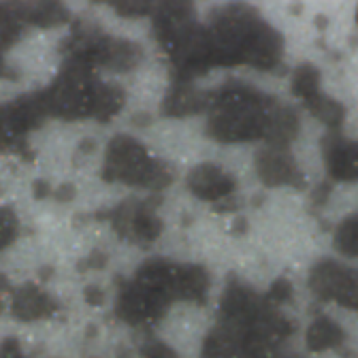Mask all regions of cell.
I'll list each match as a JSON object with an SVG mask.
<instances>
[{"mask_svg": "<svg viewBox=\"0 0 358 358\" xmlns=\"http://www.w3.org/2000/svg\"><path fill=\"white\" fill-rule=\"evenodd\" d=\"M278 101L245 83H227L211 92L207 132L220 143H245L266 137Z\"/></svg>", "mask_w": 358, "mask_h": 358, "instance_id": "obj_1", "label": "cell"}, {"mask_svg": "<svg viewBox=\"0 0 358 358\" xmlns=\"http://www.w3.org/2000/svg\"><path fill=\"white\" fill-rule=\"evenodd\" d=\"M103 177L107 182H122L126 186L145 188L152 192L166 188L173 179L171 169L152 156L141 141L128 134H117L109 141Z\"/></svg>", "mask_w": 358, "mask_h": 358, "instance_id": "obj_2", "label": "cell"}, {"mask_svg": "<svg viewBox=\"0 0 358 358\" xmlns=\"http://www.w3.org/2000/svg\"><path fill=\"white\" fill-rule=\"evenodd\" d=\"M262 20L250 7H227L213 15L207 30L213 66L245 64Z\"/></svg>", "mask_w": 358, "mask_h": 358, "instance_id": "obj_3", "label": "cell"}, {"mask_svg": "<svg viewBox=\"0 0 358 358\" xmlns=\"http://www.w3.org/2000/svg\"><path fill=\"white\" fill-rule=\"evenodd\" d=\"M99 85L101 81L94 77V69L77 62H64L58 77L50 83V87L43 90V99L50 115L60 120L73 122L92 117Z\"/></svg>", "mask_w": 358, "mask_h": 358, "instance_id": "obj_4", "label": "cell"}, {"mask_svg": "<svg viewBox=\"0 0 358 358\" xmlns=\"http://www.w3.org/2000/svg\"><path fill=\"white\" fill-rule=\"evenodd\" d=\"M50 117L43 92H30L0 105V152L20 148L28 134Z\"/></svg>", "mask_w": 358, "mask_h": 358, "instance_id": "obj_5", "label": "cell"}, {"mask_svg": "<svg viewBox=\"0 0 358 358\" xmlns=\"http://www.w3.org/2000/svg\"><path fill=\"white\" fill-rule=\"evenodd\" d=\"M164 52L169 54V58L173 62L177 81H190L192 77L207 73L213 66L207 30L199 22H194L177 38H173L164 48Z\"/></svg>", "mask_w": 358, "mask_h": 358, "instance_id": "obj_6", "label": "cell"}, {"mask_svg": "<svg viewBox=\"0 0 358 358\" xmlns=\"http://www.w3.org/2000/svg\"><path fill=\"white\" fill-rule=\"evenodd\" d=\"M309 286L313 294L324 301H335L348 309H358V271L341 262L322 260L313 264Z\"/></svg>", "mask_w": 358, "mask_h": 358, "instance_id": "obj_7", "label": "cell"}, {"mask_svg": "<svg viewBox=\"0 0 358 358\" xmlns=\"http://www.w3.org/2000/svg\"><path fill=\"white\" fill-rule=\"evenodd\" d=\"M111 224L122 239L148 245L156 241L162 233V220L156 213V203L130 201L120 205L111 213Z\"/></svg>", "mask_w": 358, "mask_h": 358, "instance_id": "obj_8", "label": "cell"}, {"mask_svg": "<svg viewBox=\"0 0 358 358\" xmlns=\"http://www.w3.org/2000/svg\"><path fill=\"white\" fill-rule=\"evenodd\" d=\"M169 299L139 282H126L117 294V316L128 324H148L158 320L169 307Z\"/></svg>", "mask_w": 358, "mask_h": 358, "instance_id": "obj_9", "label": "cell"}, {"mask_svg": "<svg viewBox=\"0 0 358 358\" xmlns=\"http://www.w3.org/2000/svg\"><path fill=\"white\" fill-rule=\"evenodd\" d=\"M268 305L271 303H268L264 296H258L245 284L229 282L227 290H224V294H222V303H220L222 322L243 331L245 327H250L260 316Z\"/></svg>", "mask_w": 358, "mask_h": 358, "instance_id": "obj_10", "label": "cell"}, {"mask_svg": "<svg viewBox=\"0 0 358 358\" xmlns=\"http://www.w3.org/2000/svg\"><path fill=\"white\" fill-rule=\"evenodd\" d=\"M256 171L264 186H303L301 171L284 145H264L256 156Z\"/></svg>", "mask_w": 358, "mask_h": 358, "instance_id": "obj_11", "label": "cell"}, {"mask_svg": "<svg viewBox=\"0 0 358 358\" xmlns=\"http://www.w3.org/2000/svg\"><path fill=\"white\" fill-rule=\"evenodd\" d=\"M188 188L203 201H222L235 192V179L213 162H203L188 173Z\"/></svg>", "mask_w": 358, "mask_h": 358, "instance_id": "obj_12", "label": "cell"}, {"mask_svg": "<svg viewBox=\"0 0 358 358\" xmlns=\"http://www.w3.org/2000/svg\"><path fill=\"white\" fill-rule=\"evenodd\" d=\"M327 171L337 182H358V141H348L337 132L324 139Z\"/></svg>", "mask_w": 358, "mask_h": 358, "instance_id": "obj_13", "label": "cell"}, {"mask_svg": "<svg viewBox=\"0 0 358 358\" xmlns=\"http://www.w3.org/2000/svg\"><path fill=\"white\" fill-rule=\"evenodd\" d=\"M58 301L36 284H24L11 294V311L13 316L26 322L52 318L58 311Z\"/></svg>", "mask_w": 358, "mask_h": 358, "instance_id": "obj_14", "label": "cell"}, {"mask_svg": "<svg viewBox=\"0 0 358 358\" xmlns=\"http://www.w3.org/2000/svg\"><path fill=\"white\" fill-rule=\"evenodd\" d=\"M196 22L190 3H160L154 9V34L162 50Z\"/></svg>", "mask_w": 358, "mask_h": 358, "instance_id": "obj_15", "label": "cell"}, {"mask_svg": "<svg viewBox=\"0 0 358 358\" xmlns=\"http://www.w3.org/2000/svg\"><path fill=\"white\" fill-rule=\"evenodd\" d=\"M211 94L194 87L190 81H175L162 101V111L173 117H184L209 109Z\"/></svg>", "mask_w": 358, "mask_h": 358, "instance_id": "obj_16", "label": "cell"}, {"mask_svg": "<svg viewBox=\"0 0 358 358\" xmlns=\"http://www.w3.org/2000/svg\"><path fill=\"white\" fill-rule=\"evenodd\" d=\"M282 54H284L282 34L275 28L268 26L266 22H262L254 41H252V48H250L245 64H250L258 71H271L280 64Z\"/></svg>", "mask_w": 358, "mask_h": 358, "instance_id": "obj_17", "label": "cell"}, {"mask_svg": "<svg viewBox=\"0 0 358 358\" xmlns=\"http://www.w3.org/2000/svg\"><path fill=\"white\" fill-rule=\"evenodd\" d=\"M179 264L156 258L141 264V268L134 275V282L143 284L145 288L166 296L169 301H175V280H177Z\"/></svg>", "mask_w": 358, "mask_h": 358, "instance_id": "obj_18", "label": "cell"}, {"mask_svg": "<svg viewBox=\"0 0 358 358\" xmlns=\"http://www.w3.org/2000/svg\"><path fill=\"white\" fill-rule=\"evenodd\" d=\"M22 26L52 28L69 22V9L60 3H9Z\"/></svg>", "mask_w": 358, "mask_h": 358, "instance_id": "obj_19", "label": "cell"}, {"mask_svg": "<svg viewBox=\"0 0 358 358\" xmlns=\"http://www.w3.org/2000/svg\"><path fill=\"white\" fill-rule=\"evenodd\" d=\"M203 354L205 358H245L241 331L222 322L209 333Z\"/></svg>", "mask_w": 358, "mask_h": 358, "instance_id": "obj_20", "label": "cell"}, {"mask_svg": "<svg viewBox=\"0 0 358 358\" xmlns=\"http://www.w3.org/2000/svg\"><path fill=\"white\" fill-rule=\"evenodd\" d=\"M209 292V275L199 264H179L175 280V299L179 301H205Z\"/></svg>", "mask_w": 358, "mask_h": 358, "instance_id": "obj_21", "label": "cell"}, {"mask_svg": "<svg viewBox=\"0 0 358 358\" xmlns=\"http://www.w3.org/2000/svg\"><path fill=\"white\" fill-rule=\"evenodd\" d=\"M139 62H141V48L134 41L113 38V36L107 38L101 66L115 71V73H126V71H132Z\"/></svg>", "mask_w": 358, "mask_h": 358, "instance_id": "obj_22", "label": "cell"}, {"mask_svg": "<svg viewBox=\"0 0 358 358\" xmlns=\"http://www.w3.org/2000/svg\"><path fill=\"white\" fill-rule=\"evenodd\" d=\"M299 115L294 113V109L284 107V105H275L271 120H268V128H266V145H284L288 148V143L299 134Z\"/></svg>", "mask_w": 358, "mask_h": 358, "instance_id": "obj_23", "label": "cell"}, {"mask_svg": "<svg viewBox=\"0 0 358 358\" xmlns=\"http://www.w3.org/2000/svg\"><path fill=\"white\" fill-rule=\"evenodd\" d=\"M126 103L124 96V90L115 83H103L99 85V92H96V101H94V111L92 117L99 122H109L111 117H115L122 107Z\"/></svg>", "mask_w": 358, "mask_h": 358, "instance_id": "obj_24", "label": "cell"}, {"mask_svg": "<svg viewBox=\"0 0 358 358\" xmlns=\"http://www.w3.org/2000/svg\"><path fill=\"white\" fill-rule=\"evenodd\" d=\"M341 341H343V331L331 318L313 320L309 331H307V343H309L311 350L322 352L327 348H337Z\"/></svg>", "mask_w": 358, "mask_h": 358, "instance_id": "obj_25", "label": "cell"}, {"mask_svg": "<svg viewBox=\"0 0 358 358\" xmlns=\"http://www.w3.org/2000/svg\"><path fill=\"white\" fill-rule=\"evenodd\" d=\"M292 92L303 101H311L316 94H320V73L316 66L311 64H303L294 71V77H292Z\"/></svg>", "mask_w": 358, "mask_h": 358, "instance_id": "obj_26", "label": "cell"}, {"mask_svg": "<svg viewBox=\"0 0 358 358\" xmlns=\"http://www.w3.org/2000/svg\"><path fill=\"white\" fill-rule=\"evenodd\" d=\"M305 105L309 107V111H311L313 115H316L320 122H324L329 128L337 130V128L341 126L345 111H343V107H341L337 101H333V99H329V96H324V94L320 92V94L313 96L311 101H307Z\"/></svg>", "mask_w": 358, "mask_h": 358, "instance_id": "obj_27", "label": "cell"}, {"mask_svg": "<svg viewBox=\"0 0 358 358\" xmlns=\"http://www.w3.org/2000/svg\"><path fill=\"white\" fill-rule=\"evenodd\" d=\"M22 22L15 17V13L11 11L9 3H0V54L5 50L13 48V45L20 41L22 36Z\"/></svg>", "mask_w": 358, "mask_h": 358, "instance_id": "obj_28", "label": "cell"}, {"mask_svg": "<svg viewBox=\"0 0 358 358\" xmlns=\"http://www.w3.org/2000/svg\"><path fill=\"white\" fill-rule=\"evenodd\" d=\"M335 248L350 256V258H356L358 256V213L343 220L337 231H335Z\"/></svg>", "mask_w": 358, "mask_h": 358, "instance_id": "obj_29", "label": "cell"}, {"mask_svg": "<svg viewBox=\"0 0 358 358\" xmlns=\"http://www.w3.org/2000/svg\"><path fill=\"white\" fill-rule=\"evenodd\" d=\"M20 233V220L13 209L0 207V250L9 248Z\"/></svg>", "mask_w": 358, "mask_h": 358, "instance_id": "obj_30", "label": "cell"}, {"mask_svg": "<svg viewBox=\"0 0 358 358\" xmlns=\"http://www.w3.org/2000/svg\"><path fill=\"white\" fill-rule=\"evenodd\" d=\"M111 7L120 13V15H124V17H143V15H148V13H154V9L152 7H156V5H152V3H141V0H130V3H111Z\"/></svg>", "mask_w": 358, "mask_h": 358, "instance_id": "obj_31", "label": "cell"}, {"mask_svg": "<svg viewBox=\"0 0 358 358\" xmlns=\"http://www.w3.org/2000/svg\"><path fill=\"white\" fill-rule=\"evenodd\" d=\"M292 296V286H290V282H286V280H278L273 286H271V290H268V294L264 296L268 303L271 305H278V303H284V301H288Z\"/></svg>", "mask_w": 358, "mask_h": 358, "instance_id": "obj_32", "label": "cell"}, {"mask_svg": "<svg viewBox=\"0 0 358 358\" xmlns=\"http://www.w3.org/2000/svg\"><path fill=\"white\" fill-rule=\"evenodd\" d=\"M145 358H175V354L171 352V348L162 345V343H150L143 350Z\"/></svg>", "mask_w": 358, "mask_h": 358, "instance_id": "obj_33", "label": "cell"}, {"mask_svg": "<svg viewBox=\"0 0 358 358\" xmlns=\"http://www.w3.org/2000/svg\"><path fill=\"white\" fill-rule=\"evenodd\" d=\"M0 358H22V348L15 339L5 341V345L0 348Z\"/></svg>", "mask_w": 358, "mask_h": 358, "instance_id": "obj_34", "label": "cell"}, {"mask_svg": "<svg viewBox=\"0 0 358 358\" xmlns=\"http://www.w3.org/2000/svg\"><path fill=\"white\" fill-rule=\"evenodd\" d=\"M85 296H87L90 303H101L103 301V292L99 288H87L85 290Z\"/></svg>", "mask_w": 358, "mask_h": 358, "instance_id": "obj_35", "label": "cell"}, {"mask_svg": "<svg viewBox=\"0 0 358 358\" xmlns=\"http://www.w3.org/2000/svg\"><path fill=\"white\" fill-rule=\"evenodd\" d=\"M7 299H9V288H7V284H5L3 280H0V311L5 309Z\"/></svg>", "mask_w": 358, "mask_h": 358, "instance_id": "obj_36", "label": "cell"}, {"mask_svg": "<svg viewBox=\"0 0 358 358\" xmlns=\"http://www.w3.org/2000/svg\"><path fill=\"white\" fill-rule=\"evenodd\" d=\"M48 192H50V186H48V184H45V182H36V186H34V194H36V199H43Z\"/></svg>", "mask_w": 358, "mask_h": 358, "instance_id": "obj_37", "label": "cell"}, {"mask_svg": "<svg viewBox=\"0 0 358 358\" xmlns=\"http://www.w3.org/2000/svg\"><path fill=\"white\" fill-rule=\"evenodd\" d=\"M7 73H9V66H7V62H5L3 54H0V77H5Z\"/></svg>", "mask_w": 358, "mask_h": 358, "instance_id": "obj_38", "label": "cell"}, {"mask_svg": "<svg viewBox=\"0 0 358 358\" xmlns=\"http://www.w3.org/2000/svg\"><path fill=\"white\" fill-rule=\"evenodd\" d=\"M356 22H358V13H356Z\"/></svg>", "mask_w": 358, "mask_h": 358, "instance_id": "obj_39", "label": "cell"}]
</instances>
